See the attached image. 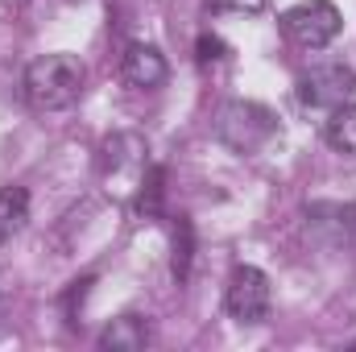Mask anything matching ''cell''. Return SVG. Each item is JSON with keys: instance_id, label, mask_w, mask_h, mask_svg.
Returning a JSON list of instances; mask_svg holds the SVG:
<instances>
[{"instance_id": "1", "label": "cell", "mask_w": 356, "mask_h": 352, "mask_svg": "<svg viewBox=\"0 0 356 352\" xmlns=\"http://www.w3.org/2000/svg\"><path fill=\"white\" fill-rule=\"evenodd\" d=\"M83 79H88V71L75 54H42L25 67L21 95L33 112H63L79 99Z\"/></svg>"}, {"instance_id": "2", "label": "cell", "mask_w": 356, "mask_h": 352, "mask_svg": "<svg viewBox=\"0 0 356 352\" xmlns=\"http://www.w3.org/2000/svg\"><path fill=\"white\" fill-rule=\"evenodd\" d=\"M216 137L236 150V154H257L266 150L269 141L277 137V116L269 112L266 104L253 99H232L216 112Z\"/></svg>"}, {"instance_id": "3", "label": "cell", "mask_w": 356, "mask_h": 352, "mask_svg": "<svg viewBox=\"0 0 356 352\" xmlns=\"http://www.w3.org/2000/svg\"><path fill=\"white\" fill-rule=\"evenodd\" d=\"M145 154H149V150H145V141H141L137 133H116V137H108L104 150H99V175L108 182V191H120V195L141 191V182L149 175V158H145Z\"/></svg>"}, {"instance_id": "4", "label": "cell", "mask_w": 356, "mask_h": 352, "mask_svg": "<svg viewBox=\"0 0 356 352\" xmlns=\"http://www.w3.org/2000/svg\"><path fill=\"white\" fill-rule=\"evenodd\" d=\"M282 29H286V38L294 46L323 50V46H332L340 38L344 17H340V8L332 0H302V4H294V8L282 13Z\"/></svg>"}, {"instance_id": "5", "label": "cell", "mask_w": 356, "mask_h": 352, "mask_svg": "<svg viewBox=\"0 0 356 352\" xmlns=\"http://www.w3.org/2000/svg\"><path fill=\"white\" fill-rule=\"evenodd\" d=\"M224 307L236 323H266L269 307H273L269 278L257 265H236L228 278V290H224Z\"/></svg>"}, {"instance_id": "6", "label": "cell", "mask_w": 356, "mask_h": 352, "mask_svg": "<svg viewBox=\"0 0 356 352\" xmlns=\"http://www.w3.org/2000/svg\"><path fill=\"white\" fill-rule=\"evenodd\" d=\"M356 91V71L344 63H315L298 75V104L302 108H340Z\"/></svg>"}, {"instance_id": "7", "label": "cell", "mask_w": 356, "mask_h": 352, "mask_svg": "<svg viewBox=\"0 0 356 352\" xmlns=\"http://www.w3.org/2000/svg\"><path fill=\"white\" fill-rule=\"evenodd\" d=\"M166 75H170L166 58H162L154 46H145V42H133V46L124 50V58H120V79H124L129 88H137V91L162 88Z\"/></svg>"}, {"instance_id": "8", "label": "cell", "mask_w": 356, "mask_h": 352, "mask_svg": "<svg viewBox=\"0 0 356 352\" xmlns=\"http://www.w3.org/2000/svg\"><path fill=\"white\" fill-rule=\"evenodd\" d=\"M145 344H149V323L141 315H120L99 332V349H112V352H137Z\"/></svg>"}, {"instance_id": "9", "label": "cell", "mask_w": 356, "mask_h": 352, "mask_svg": "<svg viewBox=\"0 0 356 352\" xmlns=\"http://www.w3.org/2000/svg\"><path fill=\"white\" fill-rule=\"evenodd\" d=\"M29 220V195L25 186H0V245H8Z\"/></svg>"}, {"instance_id": "10", "label": "cell", "mask_w": 356, "mask_h": 352, "mask_svg": "<svg viewBox=\"0 0 356 352\" xmlns=\"http://www.w3.org/2000/svg\"><path fill=\"white\" fill-rule=\"evenodd\" d=\"M323 141L336 154H356V104H340L332 108L327 125H323Z\"/></svg>"}, {"instance_id": "11", "label": "cell", "mask_w": 356, "mask_h": 352, "mask_svg": "<svg viewBox=\"0 0 356 352\" xmlns=\"http://www.w3.org/2000/svg\"><path fill=\"white\" fill-rule=\"evenodd\" d=\"M191 224L186 220H178V228H175V278L178 282H186L191 278Z\"/></svg>"}, {"instance_id": "12", "label": "cell", "mask_w": 356, "mask_h": 352, "mask_svg": "<svg viewBox=\"0 0 356 352\" xmlns=\"http://www.w3.org/2000/svg\"><path fill=\"white\" fill-rule=\"evenodd\" d=\"M207 4L220 8V13H261L266 0H207Z\"/></svg>"}, {"instance_id": "13", "label": "cell", "mask_w": 356, "mask_h": 352, "mask_svg": "<svg viewBox=\"0 0 356 352\" xmlns=\"http://www.w3.org/2000/svg\"><path fill=\"white\" fill-rule=\"evenodd\" d=\"M199 58H203V63L224 58V42H220V38H203V42H199Z\"/></svg>"}]
</instances>
